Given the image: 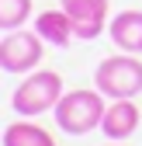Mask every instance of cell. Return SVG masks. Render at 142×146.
<instances>
[{
  "mask_svg": "<svg viewBox=\"0 0 142 146\" xmlns=\"http://www.w3.org/2000/svg\"><path fill=\"white\" fill-rule=\"evenodd\" d=\"M108 146H121V143H108Z\"/></svg>",
  "mask_w": 142,
  "mask_h": 146,
  "instance_id": "cell-11",
  "label": "cell"
},
{
  "mask_svg": "<svg viewBox=\"0 0 142 146\" xmlns=\"http://www.w3.org/2000/svg\"><path fill=\"white\" fill-rule=\"evenodd\" d=\"M108 35L121 52L142 56V11H121L108 21Z\"/></svg>",
  "mask_w": 142,
  "mask_h": 146,
  "instance_id": "cell-7",
  "label": "cell"
},
{
  "mask_svg": "<svg viewBox=\"0 0 142 146\" xmlns=\"http://www.w3.org/2000/svg\"><path fill=\"white\" fill-rule=\"evenodd\" d=\"M35 31L42 35V42L56 45V49H69V42L76 38V28L69 21V14L59 7V11H42L35 17Z\"/></svg>",
  "mask_w": 142,
  "mask_h": 146,
  "instance_id": "cell-8",
  "label": "cell"
},
{
  "mask_svg": "<svg viewBox=\"0 0 142 146\" xmlns=\"http://www.w3.org/2000/svg\"><path fill=\"white\" fill-rule=\"evenodd\" d=\"M104 94L97 87H76V90H66L59 98V104L52 108L56 115V125L66 136H87L101 129V118H104Z\"/></svg>",
  "mask_w": 142,
  "mask_h": 146,
  "instance_id": "cell-1",
  "label": "cell"
},
{
  "mask_svg": "<svg viewBox=\"0 0 142 146\" xmlns=\"http://www.w3.org/2000/svg\"><path fill=\"white\" fill-rule=\"evenodd\" d=\"M31 17V0H0V31L24 28Z\"/></svg>",
  "mask_w": 142,
  "mask_h": 146,
  "instance_id": "cell-10",
  "label": "cell"
},
{
  "mask_svg": "<svg viewBox=\"0 0 142 146\" xmlns=\"http://www.w3.org/2000/svg\"><path fill=\"white\" fill-rule=\"evenodd\" d=\"M139 122H142V111H139V104H135L132 98H118V101H111L108 108H104L101 132L108 136L111 143H125L128 136H135Z\"/></svg>",
  "mask_w": 142,
  "mask_h": 146,
  "instance_id": "cell-6",
  "label": "cell"
},
{
  "mask_svg": "<svg viewBox=\"0 0 142 146\" xmlns=\"http://www.w3.org/2000/svg\"><path fill=\"white\" fill-rule=\"evenodd\" d=\"M94 87L104 98H139L142 94V59L132 52H118V56L101 59L94 70Z\"/></svg>",
  "mask_w": 142,
  "mask_h": 146,
  "instance_id": "cell-3",
  "label": "cell"
},
{
  "mask_svg": "<svg viewBox=\"0 0 142 146\" xmlns=\"http://www.w3.org/2000/svg\"><path fill=\"white\" fill-rule=\"evenodd\" d=\"M4 146H56L49 129L35 125L31 118H17L4 129Z\"/></svg>",
  "mask_w": 142,
  "mask_h": 146,
  "instance_id": "cell-9",
  "label": "cell"
},
{
  "mask_svg": "<svg viewBox=\"0 0 142 146\" xmlns=\"http://www.w3.org/2000/svg\"><path fill=\"white\" fill-rule=\"evenodd\" d=\"M62 94H66L62 90V77L56 70H31V73H24V80L14 87L11 108H14L17 118H38V115L52 111Z\"/></svg>",
  "mask_w": 142,
  "mask_h": 146,
  "instance_id": "cell-2",
  "label": "cell"
},
{
  "mask_svg": "<svg viewBox=\"0 0 142 146\" xmlns=\"http://www.w3.org/2000/svg\"><path fill=\"white\" fill-rule=\"evenodd\" d=\"M45 56V42L38 31H24V28H14L0 38V70L7 73H31L38 70Z\"/></svg>",
  "mask_w": 142,
  "mask_h": 146,
  "instance_id": "cell-4",
  "label": "cell"
},
{
  "mask_svg": "<svg viewBox=\"0 0 142 146\" xmlns=\"http://www.w3.org/2000/svg\"><path fill=\"white\" fill-rule=\"evenodd\" d=\"M59 7L69 14L80 42H94L108 28V0H59Z\"/></svg>",
  "mask_w": 142,
  "mask_h": 146,
  "instance_id": "cell-5",
  "label": "cell"
}]
</instances>
